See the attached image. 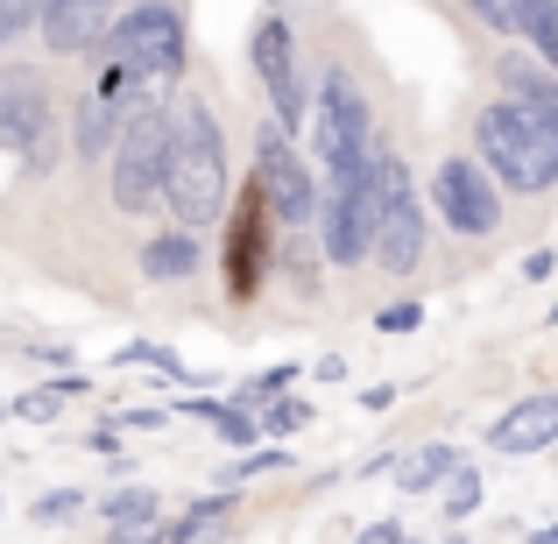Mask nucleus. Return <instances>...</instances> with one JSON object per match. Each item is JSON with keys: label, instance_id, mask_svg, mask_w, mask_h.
Returning <instances> with one entry per match:
<instances>
[{"label": "nucleus", "instance_id": "nucleus-23", "mask_svg": "<svg viewBox=\"0 0 558 544\" xmlns=\"http://www.w3.org/2000/svg\"><path fill=\"white\" fill-rule=\"evenodd\" d=\"M149 517H156V495H149V488L107 495V523H149Z\"/></svg>", "mask_w": 558, "mask_h": 544}, {"label": "nucleus", "instance_id": "nucleus-21", "mask_svg": "<svg viewBox=\"0 0 558 544\" xmlns=\"http://www.w3.org/2000/svg\"><path fill=\"white\" fill-rule=\"evenodd\" d=\"M205 424H213L227 446H255V438H262V432H255V418H247L241 403H213V418H205Z\"/></svg>", "mask_w": 558, "mask_h": 544}, {"label": "nucleus", "instance_id": "nucleus-28", "mask_svg": "<svg viewBox=\"0 0 558 544\" xmlns=\"http://www.w3.org/2000/svg\"><path fill=\"white\" fill-rule=\"evenodd\" d=\"M93 93H99V99H121V93H128V71H113V64H107V71H99V85H93Z\"/></svg>", "mask_w": 558, "mask_h": 544}, {"label": "nucleus", "instance_id": "nucleus-15", "mask_svg": "<svg viewBox=\"0 0 558 544\" xmlns=\"http://www.w3.org/2000/svg\"><path fill=\"white\" fill-rule=\"evenodd\" d=\"M198 269V241H191V227H170L156 233V241H142V276H156V283H178V276Z\"/></svg>", "mask_w": 558, "mask_h": 544}, {"label": "nucleus", "instance_id": "nucleus-32", "mask_svg": "<svg viewBox=\"0 0 558 544\" xmlns=\"http://www.w3.org/2000/svg\"><path fill=\"white\" fill-rule=\"evenodd\" d=\"M0 418H8V410H0Z\"/></svg>", "mask_w": 558, "mask_h": 544}, {"label": "nucleus", "instance_id": "nucleus-24", "mask_svg": "<svg viewBox=\"0 0 558 544\" xmlns=\"http://www.w3.org/2000/svg\"><path fill=\"white\" fill-rule=\"evenodd\" d=\"M466 14H474L481 28H495V36H517V14H523V0H466Z\"/></svg>", "mask_w": 558, "mask_h": 544}, {"label": "nucleus", "instance_id": "nucleus-27", "mask_svg": "<svg viewBox=\"0 0 558 544\" xmlns=\"http://www.w3.org/2000/svg\"><path fill=\"white\" fill-rule=\"evenodd\" d=\"M375 326H381V333H417V326H424V304H381Z\"/></svg>", "mask_w": 558, "mask_h": 544}, {"label": "nucleus", "instance_id": "nucleus-26", "mask_svg": "<svg viewBox=\"0 0 558 544\" xmlns=\"http://www.w3.org/2000/svg\"><path fill=\"white\" fill-rule=\"evenodd\" d=\"M121 367H163V375H184V367H178V354H163L156 340H135V347L121 354Z\"/></svg>", "mask_w": 558, "mask_h": 544}, {"label": "nucleus", "instance_id": "nucleus-3", "mask_svg": "<svg viewBox=\"0 0 558 544\" xmlns=\"http://www.w3.org/2000/svg\"><path fill=\"white\" fill-rule=\"evenodd\" d=\"M93 50L113 71H128V78H178L184 57H191V36H184V14L170 0H135L128 14L107 22V36Z\"/></svg>", "mask_w": 558, "mask_h": 544}, {"label": "nucleus", "instance_id": "nucleus-2", "mask_svg": "<svg viewBox=\"0 0 558 544\" xmlns=\"http://www.w3.org/2000/svg\"><path fill=\"white\" fill-rule=\"evenodd\" d=\"M227 135L219 113L191 99L184 113H170V170H163V205L178 213V227H213L227 213Z\"/></svg>", "mask_w": 558, "mask_h": 544}, {"label": "nucleus", "instance_id": "nucleus-9", "mask_svg": "<svg viewBox=\"0 0 558 544\" xmlns=\"http://www.w3.org/2000/svg\"><path fill=\"white\" fill-rule=\"evenodd\" d=\"M0 142L28 170H50V93H43L36 71H8L0 78Z\"/></svg>", "mask_w": 558, "mask_h": 544}, {"label": "nucleus", "instance_id": "nucleus-30", "mask_svg": "<svg viewBox=\"0 0 558 544\" xmlns=\"http://www.w3.org/2000/svg\"><path fill=\"white\" fill-rule=\"evenodd\" d=\"M531 544H558V531H537V537H531Z\"/></svg>", "mask_w": 558, "mask_h": 544}, {"label": "nucleus", "instance_id": "nucleus-13", "mask_svg": "<svg viewBox=\"0 0 558 544\" xmlns=\"http://www.w3.org/2000/svg\"><path fill=\"white\" fill-rule=\"evenodd\" d=\"M368 255L389 276H410L424 262V213H417V198H410V191L381 198V219H375V247H368Z\"/></svg>", "mask_w": 558, "mask_h": 544}, {"label": "nucleus", "instance_id": "nucleus-14", "mask_svg": "<svg viewBox=\"0 0 558 544\" xmlns=\"http://www.w3.org/2000/svg\"><path fill=\"white\" fill-rule=\"evenodd\" d=\"M551 438H558V389L523 396L517 410H502V418L488 424L495 452H537V446H551Z\"/></svg>", "mask_w": 558, "mask_h": 544}, {"label": "nucleus", "instance_id": "nucleus-6", "mask_svg": "<svg viewBox=\"0 0 558 544\" xmlns=\"http://www.w3.org/2000/svg\"><path fill=\"white\" fill-rule=\"evenodd\" d=\"M326 241H318V255L332 262V269H354V262H368L375 247V219H381V198L368 184V164L361 170H326Z\"/></svg>", "mask_w": 558, "mask_h": 544}, {"label": "nucleus", "instance_id": "nucleus-1", "mask_svg": "<svg viewBox=\"0 0 558 544\" xmlns=\"http://www.w3.org/2000/svg\"><path fill=\"white\" fill-rule=\"evenodd\" d=\"M481 170L509 191H551L558 184V71L531 57H502V99L474 113Z\"/></svg>", "mask_w": 558, "mask_h": 544}, {"label": "nucleus", "instance_id": "nucleus-4", "mask_svg": "<svg viewBox=\"0 0 558 544\" xmlns=\"http://www.w3.org/2000/svg\"><path fill=\"white\" fill-rule=\"evenodd\" d=\"M163 170H170V113L156 99H142L121 121V142H113V205L121 213H156L163 205Z\"/></svg>", "mask_w": 558, "mask_h": 544}, {"label": "nucleus", "instance_id": "nucleus-8", "mask_svg": "<svg viewBox=\"0 0 558 544\" xmlns=\"http://www.w3.org/2000/svg\"><path fill=\"white\" fill-rule=\"evenodd\" d=\"M269 191L262 184H247L241 191V205H233V227H227V290H233V304H247L262 290V269H269V255H276V241H269Z\"/></svg>", "mask_w": 558, "mask_h": 544}, {"label": "nucleus", "instance_id": "nucleus-12", "mask_svg": "<svg viewBox=\"0 0 558 544\" xmlns=\"http://www.w3.org/2000/svg\"><path fill=\"white\" fill-rule=\"evenodd\" d=\"M107 14H121V0H43L36 28H43V43H50L57 57H78V50H93V43L107 36Z\"/></svg>", "mask_w": 558, "mask_h": 544}, {"label": "nucleus", "instance_id": "nucleus-29", "mask_svg": "<svg viewBox=\"0 0 558 544\" xmlns=\"http://www.w3.org/2000/svg\"><path fill=\"white\" fill-rule=\"evenodd\" d=\"M354 544H396V523H375V531H361Z\"/></svg>", "mask_w": 558, "mask_h": 544}, {"label": "nucleus", "instance_id": "nucleus-20", "mask_svg": "<svg viewBox=\"0 0 558 544\" xmlns=\"http://www.w3.org/2000/svg\"><path fill=\"white\" fill-rule=\"evenodd\" d=\"M262 403H269V410H255V432H298V424L304 418H312V403H298V396H262Z\"/></svg>", "mask_w": 558, "mask_h": 544}, {"label": "nucleus", "instance_id": "nucleus-10", "mask_svg": "<svg viewBox=\"0 0 558 544\" xmlns=\"http://www.w3.org/2000/svg\"><path fill=\"white\" fill-rule=\"evenodd\" d=\"M247 57H255L262 93L276 99V128L290 135V128L304 121V93H298V43H290V22H283V14H262V22H255Z\"/></svg>", "mask_w": 558, "mask_h": 544}, {"label": "nucleus", "instance_id": "nucleus-11", "mask_svg": "<svg viewBox=\"0 0 558 544\" xmlns=\"http://www.w3.org/2000/svg\"><path fill=\"white\" fill-rule=\"evenodd\" d=\"M255 184L269 191V205H276V219H290V227H298V219H312V170H304V156L290 149V135L283 128H262L255 135Z\"/></svg>", "mask_w": 558, "mask_h": 544}, {"label": "nucleus", "instance_id": "nucleus-18", "mask_svg": "<svg viewBox=\"0 0 558 544\" xmlns=\"http://www.w3.org/2000/svg\"><path fill=\"white\" fill-rule=\"evenodd\" d=\"M517 36L545 57V71H558V0H523L517 14Z\"/></svg>", "mask_w": 558, "mask_h": 544}, {"label": "nucleus", "instance_id": "nucleus-5", "mask_svg": "<svg viewBox=\"0 0 558 544\" xmlns=\"http://www.w3.org/2000/svg\"><path fill=\"white\" fill-rule=\"evenodd\" d=\"M312 149L326 170H361L368 156L381 149L375 142V113L368 99H361L354 71L326 64V78H318V113H312Z\"/></svg>", "mask_w": 558, "mask_h": 544}, {"label": "nucleus", "instance_id": "nucleus-19", "mask_svg": "<svg viewBox=\"0 0 558 544\" xmlns=\"http://www.w3.org/2000/svg\"><path fill=\"white\" fill-rule=\"evenodd\" d=\"M474 509H481V474H474V467L460 460V467L446 474V523H466Z\"/></svg>", "mask_w": 558, "mask_h": 544}, {"label": "nucleus", "instance_id": "nucleus-25", "mask_svg": "<svg viewBox=\"0 0 558 544\" xmlns=\"http://www.w3.org/2000/svg\"><path fill=\"white\" fill-rule=\"evenodd\" d=\"M78 509H85V495H78V488H57V495H43V503L28 509V523H71Z\"/></svg>", "mask_w": 558, "mask_h": 544}, {"label": "nucleus", "instance_id": "nucleus-31", "mask_svg": "<svg viewBox=\"0 0 558 544\" xmlns=\"http://www.w3.org/2000/svg\"><path fill=\"white\" fill-rule=\"evenodd\" d=\"M551 326H558V312H551Z\"/></svg>", "mask_w": 558, "mask_h": 544}, {"label": "nucleus", "instance_id": "nucleus-17", "mask_svg": "<svg viewBox=\"0 0 558 544\" xmlns=\"http://www.w3.org/2000/svg\"><path fill=\"white\" fill-rule=\"evenodd\" d=\"M107 135H121V113H113V99L85 93V107H78V156H85V164L107 156Z\"/></svg>", "mask_w": 558, "mask_h": 544}, {"label": "nucleus", "instance_id": "nucleus-22", "mask_svg": "<svg viewBox=\"0 0 558 544\" xmlns=\"http://www.w3.org/2000/svg\"><path fill=\"white\" fill-rule=\"evenodd\" d=\"M78 389V382H64V389H28L22 403H14V418H28V424H57V410H64V396Z\"/></svg>", "mask_w": 558, "mask_h": 544}, {"label": "nucleus", "instance_id": "nucleus-7", "mask_svg": "<svg viewBox=\"0 0 558 544\" xmlns=\"http://www.w3.org/2000/svg\"><path fill=\"white\" fill-rule=\"evenodd\" d=\"M432 205H438V219H446L452 233H466V241H481V233L502 227V191H495V178L474 164V156H446V164L432 170Z\"/></svg>", "mask_w": 558, "mask_h": 544}, {"label": "nucleus", "instance_id": "nucleus-16", "mask_svg": "<svg viewBox=\"0 0 558 544\" xmlns=\"http://www.w3.org/2000/svg\"><path fill=\"white\" fill-rule=\"evenodd\" d=\"M460 467V452L452 446H417L410 460H396V488H410V495H424V488H438V481Z\"/></svg>", "mask_w": 558, "mask_h": 544}]
</instances>
